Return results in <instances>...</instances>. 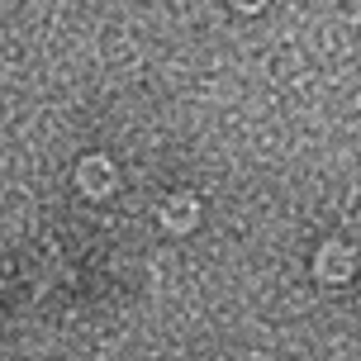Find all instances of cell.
Instances as JSON below:
<instances>
[{"instance_id": "obj_1", "label": "cell", "mask_w": 361, "mask_h": 361, "mask_svg": "<svg viewBox=\"0 0 361 361\" xmlns=\"http://www.w3.org/2000/svg\"><path fill=\"white\" fill-rule=\"evenodd\" d=\"M314 271H319L324 281H347V276H352V252H347L343 243H333V247H324V252H319Z\"/></svg>"}, {"instance_id": "obj_3", "label": "cell", "mask_w": 361, "mask_h": 361, "mask_svg": "<svg viewBox=\"0 0 361 361\" xmlns=\"http://www.w3.org/2000/svg\"><path fill=\"white\" fill-rule=\"evenodd\" d=\"M190 214H195V209H190V200H171V214H166V224H171V228H185V224H190Z\"/></svg>"}, {"instance_id": "obj_2", "label": "cell", "mask_w": 361, "mask_h": 361, "mask_svg": "<svg viewBox=\"0 0 361 361\" xmlns=\"http://www.w3.org/2000/svg\"><path fill=\"white\" fill-rule=\"evenodd\" d=\"M81 185H90V190H109V162H105V157L81 162Z\"/></svg>"}]
</instances>
